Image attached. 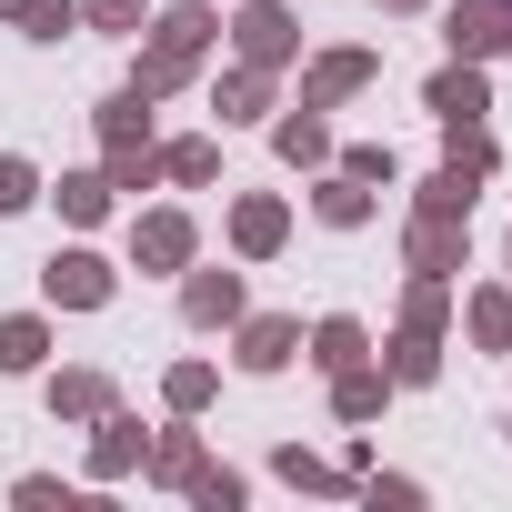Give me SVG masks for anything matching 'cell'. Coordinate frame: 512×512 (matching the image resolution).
<instances>
[{"instance_id":"6da1fadb","label":"cell","mask_w":512,"mask_h":512,"mask_svg":"<svg viewBox=\"0 0 512 512\" xmlns=\"http://www.w3.org/2000/svg\"><path fill=\"white\" fill-rule=\"evenodd\" d=\"M201 51H211V11H201V0H181V11H161V21H151V51H141L131 91H141V101L181 91V81L201 71Z\"/></svg>"},{"instance_id":"7a4b0ae2","label":"cell","mask_w":512,"mask_h":512,"mask_svg":"<svg viewBox=\"0 0 512 512\" xmlns=\"http://www.w3.org/2000/svg\"><path fill=\"white\" fill-rule=\"evenodd\" d=\"M101 141H111V191H151L161 181V151H151V121H141V91H121V101H101Z\"/></svg>"},{"instance_id":"3957f363","label":"cell","mask_w":512,"mask_h":512,"mask_svg":"<svg viewBox=\"0 0 512 512\" xmlns=\"http://www.w3.org/2000/svg\"><path fill=\"white\" fill-rule=\"evenodd\" d=\"M41 282H51L61 312H101V302H111V262H101V251H51Z\"/></svg>"},{"instance_id":"277c9868","label":"cell","mask_w":512,"mask_h":512,"mask_svg":"<svg viewBox=\"0 0 512 512\" xmlns=\"http://www.w3.org/2000/svg\"><path fill=\"white\" fill-rule=\"evenodd\" d=\"M131 262L141 272H191V221L181 211H141L131 221Z\"/></svg>"},{"instance_id":"5b68a950","label":"cell","mask_w":512,"mask_h":512,"mask_svg":"<svg viewBox=\"0 0 512 512\" xmlns=\"http://www.w3.org/2000/svg\"><path fill=\"white\" fill-rule=\"evenodd\" d=\"M402 251H412V272H442L452 282L462 272V211H412V241Z\"/></svg>"},{"instance_id":"8992f818","label":"cell","mask_w":512,"mask_h":512,"mask_svg":"<svg viewBox=\"0 0 512 512\" xmlns=\"http://www.w3.org/2000/svg\"><path fill=\"white\" fill-rule=\"evenodd\" d=\"M372 71H382L372 51H322V61H312V81H302V111H332V101H352Z\"/></svg>"},{"instance_id":"52a82bcc","label":"cell","mask_w":512,"mask_h":512,"mask_svg":"<svg viewBox=\"0 0 512 512\" xmlns=\"http://www.w3.org/2000/svg\"><path fill=\"white\" fill-rule=\"evenodd\" d=\"M292 51H302L292 11H272V0H251V11H241V61H262V71H282Z\"/></svg>"},{"instance_id":"ba28073f","label":"cell","mask_w":512,"mask_h":512,"mask_svg":"<svg viewBox=\"0 0 512 512\" xmlns=\"http://www.w3.org/2000/svg\"><path fill=\"white\" fill-rule=\"evenodd\" d=\"M422 101H432V121H442V131H452V121H482V111H492V91H482V71H472V61L432 71V91H422Z\"/></svg>"},{"instance_id":"9c48e42d","label":"cell","mask_w":512,"mask_h":512,"mask_svg":"<svg viewBox=\"0 0 512 512\" xmlns=\"http://www.w3.org/2000/svg\"><path fill=\"white\" fill-rule=\"evenodd\" d=\"M302 352V322L292 312H262V322H241V372H282Z\"/></svg>"},{"instance_id":"30bf717a","label":"cell","mask_w":512,"mask_h":512,"mask_svg":"<svg viewBox=\"0 0 512 512\" xmlns=\"http://www.w3.org/2000/svg\"><path fill=\"white\" fill-rule=\"evenodd\" d=\"M282 231H292V211H282V201H262V191H251V201L231 211V241H241V262H272V251H282Z\"/></svg>"},{"instance_id":"8fae6325","label":"cell","mask_w":512,"mask_h":512,"mask_svg":"<svg viewBox=\"0 0 512 512\" xmlns=\"http://www.w3.org/2000/svg\"><path fill=\"white\" fill-rule=\"evenodd\" d=\"M181 312H191L201 332L241 322V272H191V282H181Z\"/></svg>"},{"instance_id":"7c38bea8","label":"cell","mask_w":512,"mask_h":512,"mask_svg":"<svg viewBox=\"0 0 512 512\" xmlns=\"http://www.w3.org/2000/svg\"><path fill=\"white\" fill-rule=\"evenodd\" d=\"M382 392H392V372H372V362H342V372H332V412H342V422H372Z\"/></svg>"},{"instance_id":"4fadbf2b","label":"cell","mask_w":512,"mask_h":512,"mask_svg":"<svg viewBox=\"0 0 512 512\" xmlns=\"http://www.w3.org/2000/svg\"><path fill=\"white\" fill-rule=\"evenodd\" d=\"M211 111H221V121H262V111H272V71H262V61H241V71L211 91Z\"/></svg>"},{"instance_id":"5bb4252c","label":"cell","mask_w":512,"mask_h":512,"mask_svg":"<svg viewBox=\"0 0 512 512\" xmlns=\"http://www.w3.org/2000/svg\"><path fill=\"white\" fill-rule=\"evenodd\" d=\"M131 462H141V422H131V412H101V442H91V472H101V482H121Z\"/></svg>"},{"instance_id":"9a60e30c","label":"cell","mask_w":512,"mask_h":512,"mask_svg":"<svg viewBox=\"0 0 512 512\" xmlns=\"http://www.w3.org/2000/svg\"><path fill=\"white\" fill-rule=\"evenodd\" d=\"M312 211H322V221H332V231H362V221H372V191H362V181H352V171H332V181H322V191H312Z\"/></svg>"},{"instance_id":"2e32d148","label":"cell","mask_w":512,"mask_h":512,"mask_svg":"<svg viewBox=\"0 0 512 512\" xmlns=\"http://www.w3.org/2000/svg\"><path fill=\"white\" fill-rule=\"evenodd\" d=\"M51 412H61V422H101V412H111V382H101V372H61V382H51Z\"/></svg>"},{"instance_id":"e0dca14e","label":"cell","mask_w":512,"mask_h":512,"mask_svg":"<svg viewBox=\"0 0 512 512\" xmlns=\"http://www.w3.org/2000/svg\"><path fill=\"white\" fill-rule=\"evenodd\" d=\"M432 372H442V332H412L402 322L392 332V382H432Z\"/></svg>"},{"instance_id":"ac0fdd59","label":"cell","mask_w":512,"mask_h":512,"mask_svg":"<svg viewBox=\"0 0 512 512\" xmlns=\"http://www.w3.org/2000/svg\"><path fill=\"white\" fill-rule=\"evenodd\" d=\"M41 352H51V322H0V372H41Z\"/></svg>"},{"instance_id":"d6986e66","label":"cell","mask_w":512,"mask_h":512,"mask_svg":"<svg viewBox=\"0 0 512 512\" xmlns=\"http://www.w3.org/2000/svg\"><path fill=\"white\" fill-rule=\"evenodd\" d=\"M362 352H372V342H362V322H352V312H332V322L312 332V362H322V372H342V362H362Z\"/></svg>"},{"instance_id":"ffe728a7","label":"cell","mask_w":512,"mask_h":512,"mask_svg":"<svg viewBox=\"0 0 512 512\" xmlns=\"http://www.w3.org/2000/svg\"><path fill=\"white\" fill-rule=\"evenodd\" d=\"M272 141H282V161H332V131H322V111H292Z\"/></svg>"},{"instance_id":"44dd1931","label":"cell","mask_w":512,"mask_h":512,"mask_svg":"<svg viewBox=\"0 0 512 512\" xmlns=\"http://www.w3.org/2000/svg\"><path fill=\"white\" fill-rule=\"evenodd\" d=\"M472 342L482 352H512V292H472Z\"/></svg>"},{"instance_id":"7402d4cb","label":"cell","mask_w":512,"mask_h":512,"mask_svg":"<svg viewBox=\"0 0 512 512\" xmlns=\"http://www.w3.org/2000/svg\"><path fill=\"white\" fill-rule=\"evenodd\" d=\"M221 171V141H171L161 151V181H211Z\"/></svg>"},{"instance_id":"603a6c76","label":"cell","mask_w":512,"mask_h":512,"mask_svg":"<svg viewBox=\"0 0 512 512\" xmlns=\"http://www.w3.org/2000/svg\"><path fill=\"white\" fill-rule=\"evenodd\" d=\"M61 211H71V221H101V211H111V181H101V171H71V181H61Z\"/></svg>"},{"instance_id":"cb8c5ba5","label":"cell","mask_w":512,"mask_h":512,"mask_svg":"<svg viewBox=\"0 0 512 512\" xmlns=\"http://www.w3.org/2000/svg\"><path fill=\"white\" fill-rule=\"evenodd\" d=\"M472 191H482V181H462V171L442 161V171L422 181V211H462V221H472Z\"/></svg>"},{"instance_id":"d4e9b609","label":"cell","mask_w":512,"mask_h":512,"mask_svg":"<svg viewBox=\"0 0 512 512\" xmlns=\"http://www.w3.org/2000/svg\"><path fill=\"white\" fill-rule=\"evenodd\" d=\"M402 322H412V332H442V272H412V292H402Z\"/></svg>"},{"instance_id":"484cf974","label":"cell","mask_w":512,"mask_h":512,"mask_svg":"<svg viewBox=\"0 0 512 512\" xmlns=\"http://www.w3.org/2000/svg\"><path fill=\"white\" fill-rule=\"evenodd\" d=\"M191 462H201L191 432H161V442H151V482H191Z\"/></svg>"},{"instance_id":"4316f807","label":"cell","mask_w":512,"mask_h":512,"mask_svg":"<svg viewBox=\"0 0 512 512\" xmlns=\"http://www.w3.org/2000/svg\"><path fill=\"white\" fill-rule=\"evenodd\" d=\"M282 482H292V492H342L352 472H332V462H312V452H282Z\"/></svg>"},{"instance_id":"83f0119b","label":"cell","mask_w":512,"mask_h":512,"mask_svg":"<svg viewBox=\"0 0 512 512\" xmlns=\"http://www.w3.org/2000/svg\"><path fill=\"white\" fill-rule=\"evenodd\" d=\"M31 201H41V171L0 151V211H31Z\"/></svg>"},{"instance_id":"f1b7e54d","label":"cell","mask_w":512,"mask_h":512,"mask_svg":"<svg viewBox=\"0 0 512 512\" xmlns=\"http://www.w3.org/2000/svg\"><path fill=\"white\" fill-rule=\"evenodd\" d=\"M71 21H81V0H31V11H21V31H31V41H61Z\"/></svg>"},{"instance_id":"f546056e","label":"cell","mask_w":512,"mask_h":512,"mask_svg":"<svg viewBox=\"0 0 512 512\" xmlns=\"http://www.w3.org/2000/svg\"><path fill=\"white\" fill-rule=\"evenodd\" d=\"M161 392H171V412H201V402H211V362H181Z\"/></svg>"},{"instance_id":"4dcf8cb0","label":"cell","mask_w":512,"mask_h":512,"mask_svg":"<svg viewBox=\"0 0 512 512\" xmlns=\"http://www.w3.org/2000/svg\"><path fill=\"white\" fill-rule=\"evenodd\" d=\"M191 502H211V512H231V502H241V472H211V462H191Z\"/></svg>"},{"instance_id":"1f68e13d","label":"cell","mask_w":512,"mask_h":512,"mask_svg":"<svg viewBox=\"0 0 512 512\" xmlns=\"http://www.w3.org/2000/svg\"><path fill=\"white\" fill-rule=\"evenodd\" d=\"M81 21H101V31H141V0H81Z\"/></svg>"},{"instance_id":"d6a6232c","label":"cell","mask_w":512,"mask_h":512,"mask_svg":"<svg viewBox=\"0 0 512 512\" xmlns=\"http://www.w3.org/2000/svg\"><path fill=\"white\" fill-rule=\"evenodd\" d=\"M342 171H352V181H392V151H382V141H362V151H342Z\"/></svg>"},{"instance_id":"836d02e7","label":"cell","mask_w":512,"mask_h":512,"mask_svg":"<svg viewBox=\"0 0 512 512\" xmlns=\"http://www.w3.org/2000/svg\"><path fill=\"white\" fill-rule=\"evenodd\" d=\"M0 11H11V21H21V11H31V0H0Z\"/></svg>"},{"instance_id":"e575fe53","label":"cell","mask_w":512,"mask_h":512,"mask_svg":"<svg viewBox=\"0 0 512 512\" xmlns=\"http://www.w3.org/2000/svg\"><path fill=\"white\" fill-rule=\"evenodd\" d=\"M382 11H422V0H382Z\"/></svg>"},{"instance_id":"d590c367","label":"cell","mask_w":512,"mask_h":512,"mask_svg":"<svg viewBox=\"0 0 512 512\" xmlns=\"http://www.w3.org/2000/svg\"><path fill=\"white\" fill-rule=\"evenodd\" d=\"M502 51H512V31H502Z\"/></svg>"}]
</instances>
